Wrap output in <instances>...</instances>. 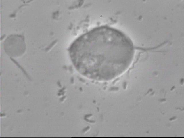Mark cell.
<instances>
[{
    "mask_svg": "<svg viewBox=\"0 0 184 138\" xmlns=\"http://www.w3.org/2000/svg\"><path fill=\"white\" fill-rule=\"evenodd\" d=\"M4 47L6 53L14 57L22 55L26 49L24 38L18 34H12L7 37L4 41Z\"/></svg>",
    "mask_w": 184,
    "mask_h": 138,
    "instance_id": "cell-2",
    "label": "cell"
},
{
    "mask_svg": "<svg viewBox=\"0 0 184 138\" xmlns=\"http://www.w3.org/2000/svg\"><path fill=\"white\" fill-rule=\"evenodd\" d=\"M70 51L74 66L81 74L92 79L108 81L129 68L135 50L132 41L124 32L106 26L80 36Z\"/></svg>",
    "mask_w": 184,
    "mask_h": 138,
    "instance_id": "cell-1",
    "label": "cell"
}]
</instances>
